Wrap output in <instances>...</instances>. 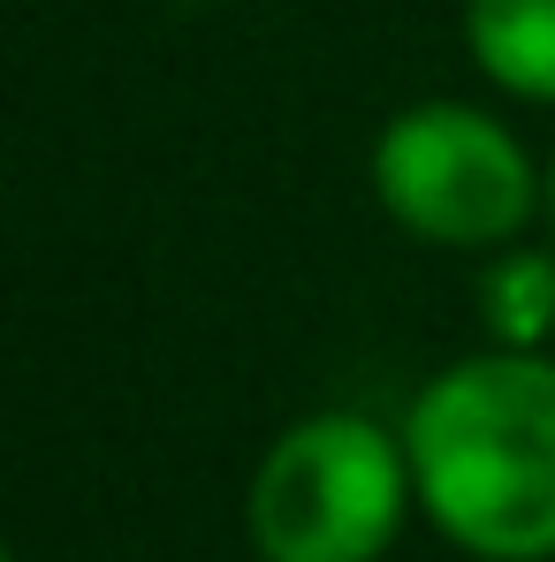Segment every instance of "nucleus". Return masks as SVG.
I'll return each mask as SVG.
<instances>
[{"label": "nucleus", "instance_id": "obj_6", "mask_svg": "<svg viewBox=\"0 0 555 562\" xmlns=\"http://www.w3.org/2000/svg\"><path fill=\"white\" fill-rule=\"evenodd\" d=\"M541 221H548V244H555V153H548V190H541Z\"/></svg>", "mask_w": 555, "mask_h": 562}, {"label": "nucleus", "instance_id": "obj_7", "mask_svg": "<svg viewBox=\"0 0 555 562\" xmlns=\"http://www.w3.org/2000/svg\"><path fill=\"white\" fill-rule=\"evenodd\" d=\"M0 562H15V555H0Z\"/></svg>", "mask_w": 555, "mask_h": 562}, {"label": "nucleus", "instance_id": "obj_2", "mask_svg": "<svg viewBox=\"0 0 555 562\" xmlns=\"http://www.w3.org/2000/svg\"><path fill=\"white\" fill-rule=\"evenodd\" d=\"M419 502L411 449L366 411H312L281 426L252 471L244 532L259 562H380Z\"/></svg>", "mask_w": 555, "mask_h": 562}, {"label": "nucleus", "instance_id": "obj_3", "mask_svg": "<svg viewBox=\"0 0 555 562\" xmlns=\"http://www.w3.org/2000/svg\"><path fill=\"white\" fill-rule=\"evenodd\" d=\"M380 213L434 251H502L533 228L548 176L518 130L471 99H411L373 137Z\"/></svg>", "mask_w": 555, "mask_h": 562}, {"label": "nucleus", "instance_id": "obj_4", "mask_svg": "<svg viewBox=\"0 0 555 562\" xmlns=\"http://www.w3.org/2000/svg\"><path fill=\"white\" fill-rule=\"evenodd\" d=\"M464 54L495 92L555 106V0H464Z\"/></svg>", "mask_w": 555, "mask_h": 562}, {"label": "nucleus", "instance_id": "obj_1", "mask_svg": "<svg viewBox=\"0 0 555 562\" xmlns=\"http://www.w3.org/2000/svg\"><path fill=\"white\" fill-rule=\"evenodd\" d=\"M403 449L426 525L479 562H555V358L471 350L419 387Z\"/></svg>", "mask_w": 555, "mask_h": 562}, {"label": "nucleus", "instance_id": "obj_5", "mask_svg": "<svg viewBox=\"0 0 555 562\" xmlns=\"http://www.w3.org/2000/svg\"><path fill=\"white\" fill-rule=\"evenodd\" d=\"M495 350H548L555 335V244H502L471 281Z\"/></svg>", "mask_w": 555, "mask_h": 562}]
</instances>
